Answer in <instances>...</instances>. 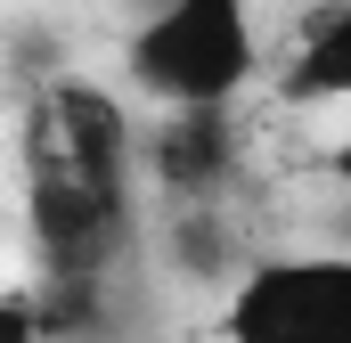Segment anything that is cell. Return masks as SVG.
<instances>
[{
	"mask_svg": "<svg viewBox=\"0 0 351 343\" xmlns=\"http://www.w3.org/2000/svg\"><path fill=\"white\" fill-rule=\"evenodd\" d=\"M131 90H147L172 115H229V98L254 82V0H164L123 41Z\"/></svg>",
	"mask_w": 351,
	"mask_h": 343,
	"instance_id": "6da1fadb",
	"label": "cell"
},
{
	"mask_svg": "<svg viewBox=\"0 0 351 343\" xmlns=\"http://www.w3.org/2000/svg\"><path fill=\"white\" fill-rule=\"evenodd\" d=\"M221 343H351V254L254 261L221 303Z\"/></svg>",
	"mask_w": 351,
	"mask_h": 343,
	"instance_id": "7a4b0ae2",
	"label": "cell"
},
{
	"mask_svg": "<svg viewBox=\"0 0 351 343\" xmlns=\"http://www.w3.org/2000/svg\"><path fill=\"white\" fill-rule=\"evenodd\" d=\"M286 98L294 106H327V98H351V0H327L302 16L294 33V66H286Z\"/></svg>",
	"mask_w": 351,
	"mask_h": 343,
	"instance_id": "3957f363",
	"label": "cell"
},
{
	"mask_svg": "<svg viewBox=\"0 0 351 343\" xmlns=\"http://www.w3.org/2000/svg\"><path fill=\"white\" fill-rule=\"evenodd\" d=\"M213 164H221V115H172L164 172L172 180H213Z\"/></svg>",
	"mask_w": 351,
	"mask_h": 343,
	"instance_id": "277c9868",
	"label": "cell"
},
{
	"mask_svg": "<svg viewBox=\"0 0 351 343\" xmlns=\"http://www.w3.org/2000/svg\"><path fill=\"white\" fill-rule=\"evenodd\" d=\"M327 164H335V180H351V139L335 147V156H327Z\"/></svg>",
	"mask_w": 351,
	"mask_h": 343,
	"instance_id": "5b68a950",
	"label": "cell"
}]
</instances>
